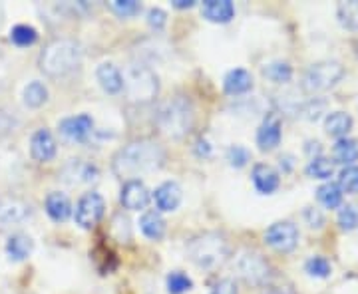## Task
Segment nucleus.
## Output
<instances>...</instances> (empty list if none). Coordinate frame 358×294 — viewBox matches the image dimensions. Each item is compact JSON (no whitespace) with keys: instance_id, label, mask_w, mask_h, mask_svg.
Returning <instances> with one entry per match:
<instances>
[{"instance_id":"1","label":"nucleus","mask_w":358,"mask_h":294,"mask_svg":"<svg viewBox=\"0 0 358 294\" xmlns=\"http://www.w3.org/2000/svg\"><path fill=\"white\" fill-rule=\"evenodd\" d=\"M166 154L159 143L154 140H136L124 145L114 155V173L122 179H136L138 175H145L157 171L164 166Z\"/></svg>"},{"instance_id":"2","label":"nucleus","mask_w":358,"mask_h":294,"mask_svg":"<svg viewBox=\"0 0 358 294\" xmlns=\"http://www.w3.org/2000/svg\"><path fill=\"white\" fill-rule=\"evenodd\" d=\"M82 64V48L76 40L56 38L42 50L38 58L40 70L50 78H66L74 74Z\"/></svg>"},{"instance_id":"3","label":"nucleus","mask_w":358,"mask_h":294,"mask_svg":"<svg viewBox=\"0 0 358 294\" xmlns=\"http://www.w3.org/2000/svg\"><path fill=\"white\" fill-rule=\"evenodd\" d=\"M193 105L185 96H176L159 105L155 114V124L171 140L185 138L193 128Z\"/></svg>"},{"instance_id":"4","label":"nucleus","mask_w":358,"mask_h":294,"mask_svg":"<svg viewBox=\"0 0 358 294\" xmlns=\"http://www.w3.org/2000/svg\"><path fill=\"white\" fill-rule=\"evenodd\" d=\"M187 253L199 269H217L229 255V244L219 233H203L189 241Z\"/></svg>"},{"instance_id":"5","label":"nucleus","mask_w":358,"mask_h":294,"mask_svg":"<svg viewBox=\"0 0 358 294\" xmlns=\"http://www.w3.org/2000/svg\"><path fill=\"white\" fill-rule=\"evenodd\" d=\"M122 76H124V90H126V96H128L129 102H154L157 91H159V82H157V76H155V72L150 66H129Z\"/></svg>"},{"instance_id":"6","label":"nucleus","mask_w":358,"mask_h":294,"mask_svg":"<svg viewBox=\"0 0 358 294\" xmlns=\"http://www.w3.org/2000/svg\"><path fill=\"white\" fill-rule=\"evenodd\" d=\"M345 76V68L336 60H322L308 68L303 76V90L307 94H320L331 90Z\"/></svg>"},{"instance_id":"7","label":"nucleus","mask_w":358,"mask_h":294,"mask_svg":"<svg viewBox=\"0 0 358 294\" xmlns=\"http://www.w3.org/2000/svg\"><path fill=\"white\" fill-rule=\"evenodd\" d=\"M235 272L247 284L263 286L271 279V265L259 253L243 251L235 258Z\"/></svg>"},{"instance_id":"8","label":"nucleus","mask_w":358,"mask_h":294,"mask_svg":"<svg viewBox=\"0 0 358 294\" xmlns=\"http://www.w3.org/2000/svg\"><path fill=\"white\" fill-rule=\"evenodd\" d=\"M32 217V205L14 197V195H2L0 197V230H10L24 225Z\"/></svg>"},{"instance_id":"9","label":"nucleus","mask_w":358,"mask_h":294,"mask_svg":"<svg viewBox=\"0 0 358 294\" xmlns=\"http://www.w3.org/2000/svg\"><path fill=\"white\" fill-rule=\"evenodd\" d=\"M103 211H106V203H103V197L100 193H86L76 205V213L74 219L82 229H92L96 227L103 217Z\"/></svg>"},{"instance_id":"10","label":"nucleus","mask_w":358,"mask_h":294,"mask_svg":"<svg viewBox=\"0 0 358 294\" xmlns=\"http://www.w3.org/2000/svg\"><path fill=\"white\" fill-rule=\"evenodd\" d=\"M265 243L279 253H291L299 244V229L289 221L275 223L265 233Z\"/></svg>"},{"instance_id":"11","label":"nucleus","mask_w":358,"mask_h":294,"mask_svg":"<svg viewBox=\"0 0 358 294\" xmlns=\"http://www.w3.org/2000/svg\"><path fill=\"white\" fill-rule=\"evenodd\" d=\"M98 177V169L86 163L84 159H70L62 169H60V179L66 185H80V183H90Z\"/></svg>"},{"instance_id":"12","label":"nucleus","mask_w":358,"mask_h":294,"mask_svg":"<svg viewBox=\"0 0 358 294\" xmlns=\"http://www.w3.org/2000/svg\"><path fill=\"white\" fill-rule=\"evenodd\" d=\"M58 129L62 133V138L68 141H84L94 129V119L88 114L74 115V117H66L58 124Z\"/></svg>"},{"instance_id":"13","label":"nucleus","mask_w":358,"mask_h":294,"mask_svg":"<svg viewBox=\"0 0 358 294\" xmlns=\"http://www.w3.org/2000/svg\"><path fill=\"white\" fill-rule=\"evenodd\" d=\"M120 201L129 211H140V209H145L150 203V191L140 179H129L122 187Z\"/></svg>"},{"instance_id":"14","label":"nucleus","mask_w":358,"mask_h":294,"mask_svg":"<svg viewBox=\"0 0 358 294\" xmlns=\"http://www.w3.org/2000/svg\"><path fill=\"white\" fill-rule=\"evenodd\" d=\"M282 138V126L281 119L275 114H271L265 117V122L261 124V128L257 131V145L263 149V152H271L275 149Z\"/></svg>"},{"instance_id":"15","label":"nucleus","mask_w":358,"mask_h":294,"mask_svg":"<svg viewBox=\"0 0 358 294\" xmlns=\"http://www.w3.org/2000/svg\"><path fill=\"white\" fill-rule=\"evenodd\" d=\"M56 140H54V135H52L48 129H38V131H34V135H32V140H30V155L40 161V163H48L54 159V155H56Z\"/></svg>"},{"instance_id":"16","label":"nucleus","mask_w":358,"mask_h":294,"mask_svg":"<svg viewBox=\"0 0 358 294\" xmlns=\"http://www.w3.org/2000/svg\"><path fill=\"white\" fill-rule=\"evenodd\" d=\"M253 185H255V189L261 195H271V193H275L279 189L281 177L271 166L259 163V166L253 167Z\"/></svg>"},{"instance_id":"17","label":"nucleus","mask_w":358,"mask_h":294,"mask_svg":"<svg viewBox=\"0 0 358 294\" xmlns=\"http://www.w3.org/2000/svg\"><path fill=\"white\" fill-rule=\"evenodd\" d=\"M154 199L159 211H166V213L176 211L181 203V187L176 181H166L155 189Z\"/></svg>"},{"instance_id":"18","label":"nucleus","mask_w":358,"mask_h":294,"mask_svg":"<svg viewBox=\"0 0 358 294\" xmlns=\"http://www.w3.org/2000/svg\"><path fill=\"white\" fill-rule=\"evenodd\" d=\"M201 14L209 22L225 24L235 16V6L231 0H207L201 6Z\"/></svg>"},{"instance_id":"19","label":"nucleus","mask_w":358,"mask_h":294,"mask_svg":"<svg viewBox=\"0 0 358 294\" xmlns=\"http://www.w3.org/2000/svg\"><path fill=\"white\" fill-rule=\"evenodd\" d=\"M96 78H98L102 90L108 91V94H120V91L124 90V76H122V72H120L114 64H110V62H103V64L98 66Z\"/></svg>"},{"instance_id":"20","label":"nucleus","mask_w":358,"mask_h":294,"mask_svg":"<svg viewBox=\"0 0 358 294\" xmlns=\"http://www.w3.org/2000/svg\"><path fill=\"white\" fill-rule=\"evenodd\" d=\"M223 88L231 96H239V94H247V91L253 88V76L243 70V68H237V70H231L229 74L223 80Z\"/></svg>"},{"instance_id":"21","label":"nucleus","mask_w":358,"mask_h":294,"mask_svg":"<svg viewBox=\"0 0 358 294\" xmlns=\"http://www.w3.org/2000/svg\"><path fill=\"white\" fill-rule=\"evenodd\" d=\"M46 213H48V217L52 221L62 223L72 215V203H70V199L66 197L64 193L54 191L46 197Z\"/></svg>"},{"instance_id":"22","label":"nucleus","mask_w":358,"mask_h":294,"mask_svg":"<svg viewBox=\"0 0 358 294\" xmlns=\"http://www.w3.org/2000/svg\"><path fill=\"white\" fill-rule=\"evenodd\" d=\"M140 229L148 239L159 241L166 233V221L159 215V211H145L140 217Z\"/></svg>"},{"instance_id":"23","label":"nucleus","mask_w":358,"mask_h":294,"mask_svg":"<svg viewBox=\"0 0 358 294\" xmlns=\"http://www.w3.org/2000/svg\"><path fill=\"white\" fill-rule=\"evenodd\" d=\"M32 249H34V243H32V239H30L28 235H13V237L8 239V243H6L8 258H10V260H16V263L28 258L30 253H32Z\"/></svg>"},{"instance_id":"24","label":"nucleus","mask_w":358,"mask_h":294,"mask_svg":"<svg viewBox=\"0 0 358 294\" xmlns=\"http://www.w3.org/2000/svg\"><path fill=\"white\" fill-rule=\"evenodd\" d=\"M352 128V117L345 112H333V114L327 115V119H324V129H327V133L329 135H333V138H345L346 133L350 131Z\"/></svg>"},{"instance_id":"25","label":"nucleus","mask_w":358,"mask_h":294,"mask_svg":"<svg viewBox=\"0 0 358 294\" xmlns=\"http://www.w3.org/2000/svg\"><path fill=\"white\" fill-rule=\"evenodd\" d=\"M334 159L346 167L352 166L358 159V141L350 138H341L334 145Z\"/></svg>"},{"instance_id":"26","label":"nucleus","mask_w":358,"mask_h":294,"mask_svg":"<svg viewBox=\"0 0 358 294\" xmlns=\"http://www.w3.org/2000/svg\"><path fill=\"white\" fill-rule=\"evenodd\" d=\"M48 100V90L42 82H30L22 90V102L26 108H40Z\"/></svg>"},{"instance_id":"27","label":"nucleus","mask_w":358,"mask_h":294,"mask_svg":"<svg viewBox=\"0 0 358 294\" xmlns=\"http://www.w3.org/2000/svg\"><path fill=\"white\" fill-rule=\"evenodd\" d=\"M336 14H338V22L345 26L346 30H352V32H357L358 30V0L341 2V4H338V8H336Z\"/></svg>"},{"instance_id":"28","label":"nucleus","mask_w":358,"mask_h":294,"mask_svg":"<svg viewBox=\"0 0 358 294\" xmlns=\"http://www.w3.org/2000/svg\"><path fill=\"white\" fill-rule=\"evenodd\" d=\"M263 76L275 84H287L293 78V68L287 62H271L263 68Z\"/></svg>"},{"instance_id":"29","label":"nucleus","mask_w":358,"mask_h":294,"mask_svg":"<svg viewBox=\"0 0 358 294\" xmlns=\"http://www.w3.org/2000/svg\"><path fill=\"white\" fill-rule=\"evenodd\" d=\"M317 197H319V201L324 207L336 209V207H341V203H343V189L336 183H324L322 187H319Z\"/></svg>"},{"instance_id":"30","label":"nucleus","mask_w":358,"mask_h":294,"mask_svg":"<svg viewBox=\"0 0 358 294\" xmlns=\"http://www.w3.org/2000/svg\"><path fill=\"white\" fill-rule=\"evenodd\" d=\"M307 173L315 179H331L334 173V161L327 157H313L307 166Z\"/></svg>"},{"instance_id":"31","label":"nucleus","mask_w":358,"mask_h":294,"mask_svg":"<svg viewBox=\"0 0 358 294\" xmlns=\"http://www.w3.org/2000/svg\"><path fill=\"white\" fill-rule=\"evenodd\" d=\"M166 282H167V293L169 294H183V293H187V291H192V286H193L192 279H189L185 272H181V270H173V272H169Z\"/></svg>"},{"instance_id":"32","label":"nucleus","mask_w":358,"mask_h":294,"mask_svg":"<svg viewBox=\"0 0 358 294\" xmlns=\"http://www.w3.org/2000/svg\"><path fill=\"white\" fill-rule=\"evenodd\" d=\"M10 40H13L16 46H32V44L38 40V32H36L32 26L18 24L13 28Z\"/></svg>"},{"instance_id":"33","label":"nucleus","mask_w":358,"mask_h":294,"mask_svg":"<svg viewBox=\"0 0 358 294\" xmlns=\"http://www.w3.org/2000/svg\"><path fill=\"white\" fill-rule=\"evenodd\" d=\"M338 187L346 193H358V167L348 166L341 171L338 177Z\"/></svg>"},{"instance_id":"34","label":"nucleus","mask_w":358,"mask_h":294,"mask_svg":"<svg viewBox=\"0 0 358 294\" xmlns=\"http://www.w3.org/2000/svg\"><path fill=\"white\" fill-rule=\"evenodd\" d=\"M305 269L310 277H317V279H327L331 274V263L324 258V256H313L308 258Z\"/></svg>"},{"instance_id":"35","label":"nucleus","mask_w":358,"mask_h":294,"mask_svg":"<svg viewBox=\"0 0 358 294\" xmlns=\"http://www.w3.org/2000/svg\"><path fill=\"white\" fill-rule=\"evenodd\" d=\"M112 6V10H114L117 16H122V18H129V16H136V14L140 13V2H136V0H115L110 4Z\"/></svg>"},{"instance_id":"36","label":"nucleus","mask_w":358,"mask_h":294,"mask_svg":"<svg viewBox=\"0 0 358 294\" xmlns=\"http://www.w3.org/2000/svg\"><path fill=\"white\" fill-rule=\"evenodd\" d=\"M338 225L345 230H352L358 225V211L352 205H345L338 211Z\"/></svg>"},{"instance_id":"37","label":"nucleus","mask_w":358,"mask_h":294,"mask_svg":"<svg viewBox=\"0 0 358 294\" xmlns=\"http://www.w3.org/2000/svg\"><path fill=\"white\" fill-rule=\"evenodd\" d=\"M249 159H251V154L245 149L243 145H233L227 149V161L233 167H245Z\"/></svg>"},{"instance_id":"38","label":"nucleus","mask_w":358,"mask_h":294,"mask_svg":"<svg viewBox=\"0 0 358 294\" xmlns=\"http://www.w3.org/2000/svg\"><path fill=\"white\" fill-rule=\"evenodd\" d=\"M167 22V14L162 8H152L148 13V24L152 26L154 30H162Z\"/></svg>"},{"instance_id":"39","label":"nucleus","mask_w":358,"mask_h":294,"mask_svg":"<svg viewBox=\"0 0 358 294\" xmlns=\"http://www.w3.org/2000/svg\"><path fill=\"white\" fill-rule=\"evenodd\" d=\"M211 294H237V284H235V281H231V279H223V281H219L213 286Z\"/></svg>"},{"instance_id":"40","label":"nucleus","mask_w":358,"mask_h":294,"mask_svg":"<svg viewBox=\"0 0 358 294\" xmlns=\"http://www.w3.org/2000/svg\"><path fill=\"white\" fill-rule=\"evenodd\" d=\"M13 128H14L13 117L6 114L4 110H0V138H2V135H6V133H10Z\"/></svg>"},{"instance_id":"41","label":"nucleus","mask_w":358,"mask_h":294,"mask_svg":"<svg viewBox=\"0 0 358 294\" xmlns=\"http://www.w3.org/2000/svg\"><path fill=\"white\" fill-rule=\"evenodd\" d=\"M305 217H307L308 225L310 227H317L319 229L320 225H322V215H320V211H317V209H307V213H305Z\"/></svg>"},{"instance_id":"42","label":"nucleus","mask_w":358,"mask_h":294,"mask_svg":"<svg viewBox=\"0 0 358 294\" xmlns=\"http://www.w3.org/2000/svg\"><path fill=\"white\" fill-rule=\"evenodd\" d=\"M195 152L197 155H201V157H207V155L211 154V145L207 143L205 140H199L197 141V147H195Z\"/></svg>"},{"instance_id":"43","label":"nucleus","mask_w":358,"mask_h":294,"mask_svg":"<svg viewBox=\"0 0 358 294\" xmlns=\"http://www.w3.org/2000/svg\"><path fill=\"white\" fill-rule=\"evenodd\" d=\"M265 294H294L289 286H271Z\"/></svg>"},{"instance_id":"44","label":"nucleus","mask_w":358,"mask_h":294,"mask_svg":"<svg viewBox=\"0 0 358 294\" xmlns=\"http://www.w3.org/2000/svg\"><path fill=\"white\" fill-rule=\"evenodd\" d=\"M193 4H195L193 0H176V2H173L176 8H192Z\"/></svg>"}]
</instances>
